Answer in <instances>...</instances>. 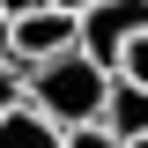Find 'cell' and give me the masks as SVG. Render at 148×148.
<instances>
[{
  "instance_id": "obj_1",
  "label": "cell",
  "mask_w": 148,
  "mask_h": 148,
  "mask_svg": "<svg viewBox=\"0 0 148 148\" xmlns=\"http://www.w3.org/2000/svg\"><path fill=\"white\" fill-rule=\"evenodd\" d=\"M104 96H111V67H96L89 52L45 59V67H30V82H22V104L45 111L59 133H74V126H104Z\"/></svg>"
},
{
  "instance_id": "obj_2",
  "label": "cell",
  "mask_w": 148,
  "mask_h": 148,
  "mask_svg": "<svg viewBox=\"0 0 148 148\" xmlns=\"http://www.w3.org/2000/svg\"><path fill=\"white\" fill-rule=\"evenodd\" d=\"M133 37H148V0H96L82 15V52L96 67H119V52Z\"/></svg>"
},
{
  "instance_id": "obj_3",
  "label": "cell",
  "mask_w": 148,
  "mask_h": 148,
  "mask_svg": "<svg viewBox=\"0 0 148 148\" xmlns=\"http://www.w3.org/2000/svg\"><path fill=\"white\" fill-rule=\"evenodd\" d=\"M82 52V22L59 15V8H37L30 22H15V59H30V67H45V59H67Z\"/></svg>"
},
{
  "instance_id": "obj_4",
  "label": "cell",
  "mask_w": 148,
  "mask_h": 148,
  "mask_svg": "<svg viewBox=\"0 0 148 148\" xmlns=\"http://www.w3.org/2000/svg\"><path fill=\"white\" fill-rule=\"evenodd\" d=\"M104 133H111L119 148L148 141V89H133V82H119V74H111V96H104Z\"/></svg>"
},
{
  "instance_id": "obj_5",
  "label": "cell",
  "mask_w": 148,
  "mask_h": 148,
  "mask_svg": "<svg viewBox=\"0 0 148 148\" xmlns=\"http://www.w3.org/2000/svg\"><path fill=\"white\" fill-rule=\"evenodd\" d=\"M0 148H67V133L45 119V111H30V104H15L8 119H0Z\"/></svg>"
},
{
  "instance_id": "obj_6",
  "label": "cell",
  "mask_w": 148,
  "mask_h": 148,
  "mask_svg": "<svg viewBox=\"0 0 148 148\" xmlns=\"http://www.w3.org/2000/svg\"><path fill=\"white\" fill-rule=\"evenodd\" d=\"M111 74H119V82H133V89H148V37H133L126 52H119V67H111Z\"/></svg>"
},
{
  "instance_id": "obj_7",
  "label": "cell",
  "mask_w": 148,
  "mask_h": 148,
  "mask_svg": "<svg viewBox=\"0 0 148 148\" xmlns=\"http://www.w3.org/2000/svg\"><path fill=\"white\" fill-rule=\"evenodd\" d=\"M22 104V74H15V59H0V119Z\"/></svg>"
},
{
  "instance_id": "obj_8",
  "label": "cell",
  "mask_w": 148,
  "mask_h": 148,
  "mask_svg": "<svg viewBox=\"0 0 148 148\" xmlns=\"http://www.w3.org/2000/svg\"><path fill=\"white\" fill-rule=\"evenodd\" d=\"M67 148H119V141H111L104 126H74V133H67Z\"/></svg>"
},
{
  "instance_id": "obj_9",
  "label": "cell",
  "mask_w": 148,
  "mask_h": 148,
  "mask_svg": "<svg viewBox=\"0 0 148 148\" xmlns=\"http://www.w3.org/2000/svg\"><path fill=\"white\" fill-rule=\"evenodd\" d=\"M37 8H45V0H0V15H8V22H30Z\"/></svg>"
},
{
  "instance_id": "obj_10",
  "label": "cell",
  "mask_w": 148,
  "mask_h": 148,
  "mask_svg": "<svg viewBox=\"0 0 148 148\" xmlns=\"http://www.w3.org/2000/svg\"><path fill=\"white\" fill-rule=\"evenodd\" d=\"M45 8H59V15H74V22H82V15L96 8V0H45Z\"/></svg>"
},
{
  "instance_id": "obj_11",
  "label": "cell",
  "mask_w": 148,
  "mask_h": 148,
  "mask_svg": "<svg viewBox=\"0 0 148 148\" xmlns=\"http://www.w3.org/2000/svg\"><path fill=\"white\" fill-rule=\"evenodd\" d=\"M0 59H15V22L0 15Z\"/></svg>"
},
{
  "instance_id": "obj_12",
  "label": "cell",
  "mask_w": 148,
  "mask_h": 148,
  "mask_svg": "<svg viewBox=\"0 0 148 148\" xmlns=\"http://www.w3.org/2000/svg\"><path fill=\"white\" fill-rule=\"evenodd\" d=\"M133 148H148V141H133Z\"/></svg>"
}]
</instances>
